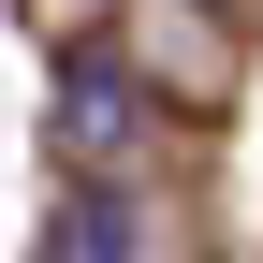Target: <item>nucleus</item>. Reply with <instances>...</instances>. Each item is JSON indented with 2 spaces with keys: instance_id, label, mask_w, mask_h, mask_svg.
<instances>
[{
  "instance_id": "nucleus-1",
  "label": "nucleus",
  "mask_w": 263,
  "mask_h": 263,
  "mask_svg": "<svg viewBox=\"0 0 263 263\" xmlns=\"http://www.w3.org/2000/svg\"><path fill=\"white\" fill-rule=\"evenodd\" d=\"M132 117H146V88H132L117 59H73V73H59V146H73V161H117Z\"/></svg>"
},
{
  "instance_id": "nucleus-2",
  "label": "nucleus",
  "mask_w": 263,
  "mask_h": 263,
  "mask_svg": "<svg viewBox=\"0 0 263 263\" xmlns=\"http://www.w3.org/2000/svg\"><path fill=\"white\" fill-rule=\"evenodd\" d=\"M44 263H146V205H132L117 176H88L73 205L44 219Z\"/></svg>"
},
{
  "instance_id": "nucleus-3",
  "label": "nucleus",
  "mask_w": 263,
  "mask_h": 263,
  "mask_svg": "<svg viewBox=\"0 0 263 263\" xmlns=\"http://www.w3.org/2000/svg\"><path fill=\"white\" fill-rule=\"evenodd\" d=\"M59 15H103V0H59Z\"/></svg>"
},
{
  "instance_id": "nucleus-4",
  "label": "nucleus",
  "mask_w": 263,
  "mask_h": 263,
  "mask_svg": "<svg viewBox=\"0 0 263 263\" xmlns=\"http://www.w3.org/2000/svg\"><path fill=\"white\" fill-rule=\"evenodd\" d=\"M205 15H234V0H205Z\"/></svg>"
}]
</instances>
